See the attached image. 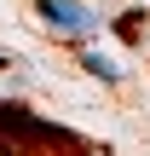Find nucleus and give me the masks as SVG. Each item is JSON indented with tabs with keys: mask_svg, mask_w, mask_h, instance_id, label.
<instances>
[{
	"mask_svg": "<svg viewBox=\"0 0 150 156\" xmlns=\"http://www.w3.org/2000/svg\"><path fill=\"white\" fill-rule=\"evenodd\" d=\"M0 156H92V139L35 116L17 98H0Z\"/></svg>",
	"mask_w": 150,
	"mask_h": 156,
	"instance_id": "1",
	"label": "nucleus"
},
{
	"mask_svg": "<svg viewBox=\"0 0 150 156\" xmlns=\"http://www.w3.org/2000/svg\"><path fill=\"white\" fill-rule=\"evenodd\" d=\"M40 23H46L52 35H64V41L87 46V41L104 29V12H92L87 0H40Z\"/></svg>",
	"mask_w": 150,
	"mask_h": 156,
	"instance_id": "2",
	"label": "nucleus"
},
{
	"mask_svg": "<svg viewBox=\"0 0 150 156\" xmlns=\"http://www.w3.org/2000/svg\"><path fill=\"white\" fill-rule=\"evenodd\" d=\"M81 69H87V75H98L104 87H116V81H121V69H116L104 52H92V46H81Z\"/></svg>",
	"mask_w": 150,
	"mask_h": 156,
	"instance_id": "3",
	"label": "nucleus"
},
{
	"mask_svg": "<svg viewBox=\"0 0 150 156\" xmlns=\"http://www.w3.org/2000/svg\"><path fill=\"white\" fill-rule=\"evenodd\" d=\"M0 69H6V52H0Z\"/></svg>",
	"mask_w": 150,
	"mask_h": 156,
	"instance_id": "4",
	"label": "nucleus"
}]
</instances>
